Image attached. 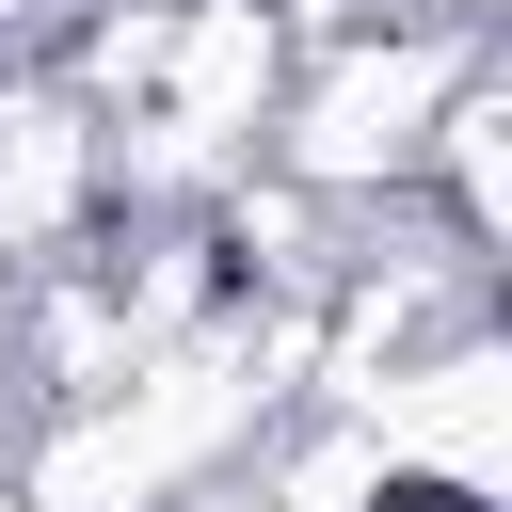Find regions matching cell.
I'll return each mask as SVG.
<instances>
[{
	"instance_id": "cell-1",
	"label": "cell",
	"mask_w": 512,
	"mask_h": 512,
	"mask_svg": "<svg viewBox=\"0 0 512 512\" xmlns=\"http://www.w3.org/2000/svg\"><path fill=\"white\" fill-rule=\"evenodd\" d=\"M480 80V32L448 16H384V32H320V64L272 96V176H304L320 208H368V192H416L432 160V112Z\"/></svg>"
},
{
	"instance_id": "cell-2",
	"label": "cell",
	"mask_w": 512,
	"mask_h": 512,
	"mask_svg": "<svg viewBox=\"0 0 512 512\" xmlns=\"http://www.w3.org/2000/svg\"><path fill=\"white\" fill-rule=\"evenodd\" d=\"M496 400H512V368H496V336L480 320H448L432 352H400V368H368L352 384V416H368V448H384V480L400 496H496V464H512V432H496Z\"/></svg>"
},
{
	"instance_id": "cell-3",
	"label": "cell",
	"mask_w": 512,
	"mask_h": 512,
	"mask_svg": "<svg viewBox=\"0 0 512 512\" xmlns=\"http://www.w3.org/2000/svg\"><path fill=\"white\" fill-rule=\"evenodd\" d=\"M96 208H112V112L64 80H0V256L48 272V256H80Z\"/></svg>"
},
{
	"instance_id": "cell-4",
	"label": "cell",
	"mask_w": 512,
	"mask_h": 512,
	"mask_svg": "<svg viewBox=\"0 0 512 512\" xmlns=\"http://www.w3.org/2000/svg\"><path fill=\"white\" fill-rule=\"evenodd\" d=\"M0 512H32V496H16V480H0Z\"/></svg>"
}]
</instances>
